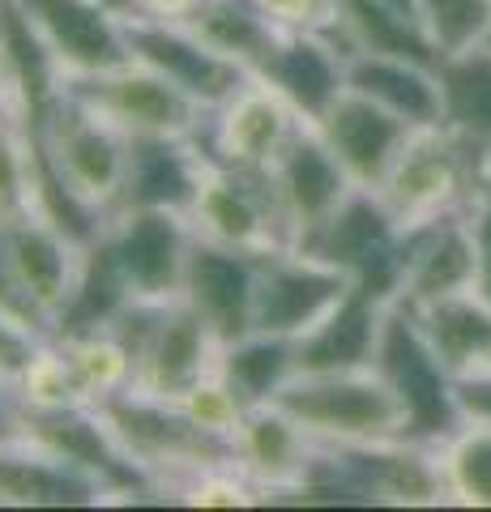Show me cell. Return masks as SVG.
Here are the masks:
<instances>
[{
    "label": "cell",
    "instance_id": "1",
    "mask_svg": "<svg viewBox=\"0 0 491 512\" xmlns=\"http://www.w3.org/2000/svg\"><path fill=\"white\" fill-rule=\"evenodd\" d=\"M483 158L487 150L453 133L449 124L410 128L406 146L376 192L402 227H419L445 214H470L474 201L483 197Z\"/></svg>",
    "mask_w": 491,
    "mask_h": 512
},
{
    "label": "cell",
    "instance_id": "2",
    "mask_svg": "<svg viewBox=\"0 0 491 512\" xmlns=\"http://www.w3.org/2000/svg\"><path fill=\"white\" fill-rule=\"evenodd\" d=\"M94 406H99L103 423L112 427V436L120 440L124 453L158 483V491H176L193 474L235 466V444L227 436H214V431L197 427L171 402L124 389Z\"/></svg>",
    "mask_w": 491,
    "mask_h": 512
},
{
    "label": "cell",
    "instance_id": "3",
    "mask_svg": "<svg viewBox=\"0 0 491 512\" xmlns=\"http://www.w3.org/2000/svg\"><path fill=\"white\" fill-rule=\"evenodd\" d=\"M274 402L325 448L406 440L402 406L376 367H359V372H295Z\"/></svg>",
    "mask_w": 491,
    "mask_h": 512
},
{
    "label": "cell",
    "instance_id": "4",
    "mask_svg": "<svg viewBox=\"0 0 491 512\" xmlns=\"http://www.w3.org/2000/svg\"><path fill=\"white\" fill-rule=\"evenodd\" d=\"M372 367L385 376L393 397H398L406 440L440 448L466 423L462 402H457L453 367L436 355V346L427 342V333L419 329V320L406 303H389Z\"/></svg>",
    "mask_w": 491,
    "mask_h": 512
},
{
    "label": "cell",
    "instance_id": "5",
    "mask_svg": "<svg viewBox=\"0 0 491 512\" xmlns=\"http://www.w3.org/2000/svg\"><path fill=\"white\" fill-rule=\"evenodd\" d=\"M188 227L197 239L252 256L295 248L291 222L282 214L278 188L269 167H231L205 154L197 197L188 205Z\"/></svg>",
    "mask_w": 491,
    "mask_h": 512
},
{
    "label": "cell",
    "instance_id": "6",
    "mask_svg": "<svg viewBox=\"0 0 491 512\" xmlns=\"http://www.w3.org/2000/svg\"><path fill=\"white\" fill-rule=\"evenodd\" d=\"M304 252L342 269L351 286L368 291L380 303H398L406 282V227L376 188H351L342 205L321 222Z\"/></svg>",
    "mask_w": 491,
    "mask_h": 512
},
{
    "label": "cell",
    "instance_id": "7",
    "mask_svg": "<svg viewBox=\"0 0 491 512\" xmlns=\"http://www.w3.org/2000/svg\"><path fill=\"white\" fill-rule=\"evenodd\" d=\"M18 124L39 128L43 146L52 150L69 188L107 222V214H112V205L120 197L124 167H129V137L112 120H103L94 107L73 99L69 90L60 94L56 107L43 120H18Z\"/></svg>",
    "mask_w": 491,
    "mask_h": 512
},
{
    "label": "cell",
    "instance_id": "8",
    "mask_svg": "<svg viewBox=\"0 0 491 512\" xmlns=\"http://www.w3.org/2000/svg\"><path fill=\"white\" fill-rule=\"evenodd\" d=\"M18 440L69 461L107 491V500H146L163 495L158 483L124 453L112 427L103 423L99 406H65V410H18Z\"/></svg>",
    "mask_w": 491,
    "mask_h": 512
},
{
    "label": "cell",
    "instance_id": "9",
    "mask_svg": "<svg viewBox=\"0 0 491 512\" xmlns=\"http://www.w3.org/2000/svg\"><path fill=\"white\" fill-rule=\"evenodd\" d=\"M65 90L94 107L103 120H112L124 137H197L210 116L201 103H193L180 86H171L163 73H154L141 60L77 77Z\"/></svg>",
    "mask_w": 491,
    "mask_h": 512
},
{
    "label": "cell",
    "instance_id": "10",
    "mask_svg": "<svg viewBox=\"0 0 491 512\" xmlns=\"http://www.w3.org/2000/svg\"><path fill=\"white\" fill-rule=\"evenodd\" d=\"M103 239L112 244L133 299H146V303L180 299L188 252H193V227H188V214H176V210H120V214H112L103 222Z\"/></svg>",
    "mask_w": 491,
    "mask_h": 512
},
{
    "label": "cell",
    "instance_id": "11",
    "mask_svg": "<svg viewBox=\"0 0 491 512\" xmlns=\"http://www.w3.org/2000/svg\"><path fill=\"white\" fill-rule=\"evenodd\" d=\"M124 35H129L133 60L150 64L154 73H163L171 86H180L188 99L201 103L205 111L223 107L231 94L248 82L244 64H235L223 52H214V47L201 35H193L184 22L129 13V18H124Z\"/></svg>",
    "mask_w": 491,
    "mask_h": 512
},
{
    "label": "cell",
    "instance_id": "12",
    "mask_svg": "<svg viewBox=\"0 0 491 512\" xmlns=\"http://www.w3.org/2000/svg\"><path fill=\"white\" fill-rule=\"evenodd\" d=\"M351 278L325 265L304 248H278L261 256L257 269V303H252V329L299 338L346 295Z\"/></svg>",
    "mask_w": 491,
    "mask_h": 512
},
{
    "label": "cell",
    "instance_id": "13",
    "mask_svg": "<svg viewBox=\"0 0 491 512\" xmlns=\"http://www.w3.org/2000/svg\"><path fill=\"white\" fill-rule=\"evenodd\" d=\"M308 120L282 99L274 86L248 73V82L231 94L223 107H214L201 124V150L231 167H269L278 150L304 128Z\"/></svg>",
    "mask_w": 491,
    "mask_h": 512
},
{
    "label": "cell",
    "instance_id": "14",
    "mask_svg": "<svg viewBox=\"0 0 491 512\" xmlns=\"http://www.w3.org/2000/svg\"><path fill=\"white\" fill-rule=\"evenodd\" d=\"M18 5L47 43L56 69L65 73V86L133 60L124 18L103 0H18Z\"/></svg>",
    "mask_w": 491,
    "mask_h": 512
},
{
    "label": "cell",
    "instance_id": "15",
    "mask_svg": "<svg viewBox=\"0 0 491 512\" xmlns=\"http://www.w3.org/2000/svg\"><path fill=\"white\" fill-rule=\"evenodd\" d=\"M274 175L282 214L291 222L295 248H304L308 239L321 231V222L342 205V197L355 188V180L338 163V154L325 146V137L312 124H304L299 133L278 150V158L269 163Z\"/></svg>",
    "mask_w": 491,
    "mask_h": 512
},
{
    "label": "cell",
    "instance_id": "16",
    "mask_svg": "<svg viewBox=\"0 0 491 512\" xmlns=\"http://www.w3.org/2000/svg\"><path fill=\"white\" fill-rule=\"evenodd\" d=\"M257 269H261V256L210 244V239L193 235L180 299L214 329L218 342H235V338H244V333H252Z\"/></svg>",
    "mask_w": 491,
    "mask_h": 512
},
{
    "label": "cell",
    "instance_id": "17",
    "mask_svg": "<svg viewBox=\"0 0 491 512\" xmlns=\"http://www.w3.org/2000/svg\"><path fill=\"white\" fill-rule=\"evenodd\" d=\"M334 453L351 470L368 504H393V508L449 504L436 444L380 440V444H346V448H334Z\"/></svg>",
    "mask_w": 491,
    "mask_h": 512
},
{
    "label": "cell",
    "instance_id": "18",
    "mask_svg": "<svg viewBox=\"0 0 491 512\" xmlns=\"http://www.w3.org/2000/svg\"><path fill=\"white\" fill-rule=\"evenodd\" d=\"M218 346L223 342L214 338V329L184 299H171L158 312L150 342L137 359L133 389L146 397H158V402H180L193 384L214 376Z\"/></svg>",
    "mask_w": 491,
    "mask_h": 512
},
{
    "label": "cell",
    "instance_id": "19",
    "mask_svg": "<svg viewBox=\"0 0 491 512\" xmlns=\"http://www.w3.org/2000/svg\"><path fill=\"white\" fill-rule=\"evenodd\" d=\"M252 77L274 86L299 116L316 124L346 90V52L325 30H282Z\"/></svg>",
    "mask_w": 491,
    "mask_h": 512
},
{
    "label": "cell",
    "instance_id": "20",
    "mask_svg": "<svg viewBox=\"0 0 491 512\" xmlns=\"http://www.w3.org/2000/svg\"><path fill=\"white\" fill-rule=\"evenodd\" d=\"M483 256L474 244L470 214H445L419 227H406V282L398 303H432L445 295L474 291Z\"/></svg>",
    "mask_w": 491,
    "mask_h": 512
},
{
    "label": "cell",
    "instance_id": "21",
    "mask_svg": "<svg viewBox=\"0 0 491 512\" xmlns=\"http://www.w3.org/2000/svg\"><path fill=\"white\" fill-rule=\"evenodd\" d=\"M312 128L325 137V146L338 154V163L359 188H376L385 180V171L393 167V158H398V150L410 137L406 120H398L393 111L363 99L355 90H342L338 103Z\"/></svg>",
    "mask_w": 491,
    "mask_h": 512
},
{
    "label": "cell",
    "instance_id": "22",
    "mask_svg": "<svg viewBox=\"0 0 491 512\" xmlns=\"http://www.w3.org/2000/svg\"><path fill=\"white\" fill-rule=\"evenodd\" d=\"M201 163L205 150L197 137H129V167H124V184L112 214L120 210L188 214V205L197 197Z\"/></svg>",
    "mask_w": 491,
    "mask_h": 512
},
{
    "label": "cell",
    "instance_id": "23",
    "mask_svg": "<svg viewBox=\"0 0 491 512\" xmlns=\"http://www.w3.org/2000/svg\"><path fill=\"white\" fill-rule=\"evenodd\" d=\"M231 444H235V466L257 483L261 500H278V495L299 487V478L308 474L316 457V440L278 402L244 410Z\"/></svg>",
    "mask_w": 491,
    "mask_h": 512
},
{
    "label": "cell",
    "instance_id": "24",
    "mask_svg": "<svg viewBox=\"0 0 491 512\" xmlns=\"http://www.w3.org/2000/svg\"><path fill=\"white\" fill-rule=\"evenodd\" d=\"M385 312L389 303L372 299L359 286H346V295L334 308L295 338V367L299 372H359V367H372Z\"/></svg>",
    "mask_w": 491,
    "mask_h": 512
},
{
    "label": "cell",
    "instance_id": "25",
    "mask_svg": "<svg viewBox=\"0 0 491 512\" xmlns=\"http://www.w3.org/2000/svg\"><path fill=\"white\" fill-rule=\"evenodd\" d=\"M0 239H5L13 278H18L26 299L43 312L47 329H52V316L60 312V303H65L73 291L82 244H73L65 231H56L52 222H43L35 214L0 222Z\"/></svg>",
    "mask_w": 491,
    "mask_h": 512
},
{
    "label": "cell",
    "instance_id": "26",
    "mask_svg": "<svg viewBox=\"0 0 491 512\" xmlns=\"http://www.w3.org/2000/svg\"><path fill=\"white\" fill-rule=\"evenodd\" d=\"M107 491L69 461L22 440L0 444V508H94Z\"/></svg>",
    "mask_w": 491,
    "mask_h": 512
},
{
    "label": "cell",
    "instance_id": "27",
    "mask_svg": "<svg viewBox=\"0 0 491 512\" xmlns=\"http://www.w3.org/2000/svg\"><path fill=\"white\" fill-rule=\"evenodd\" d=\"M346 90L393 111L410 128L440 124V77L436 64L389 56V52H355L346 60Z\"/></svg>",
    "mask_w": 491,
    "mask_h": 512
},
{
    "label": "cell",
    "instance_id": "28",
    "mask_svg": "<svg viewBox=\"0 0 491 512\" xmlns=\"http://www.w3.org/2000/svg\"><path fill=\"white\" fill-rule=\"evenodd\" d=\"M129 303H133V291L120 274L112 244H107L99 231V239H90L82 248L69 299L60 303V312L52 316V338L65 342V338H82V333L112 329V320L129 308Z\"/></svg>",
    "mask_w": 491,
    "mask_h": 512
},
{
    "label": "cell",
    "instance_id": "29",
    "mask_svg": "<svg viewBox=\"0 0 491 512\" xmlns=\"http://www.w3.org/2000/svg\"><path fill=\"white\" fill-rule=\"evenodd\" d=\"M406 308L415 312L419 329L436 346V355L453 367V376L491 367V308L479 299V291L445 295L432 303H406Z\"/></svg>",
    "mask_w": 491,
    "mask_h": 512
},
{
    "label": "cell",
    "instance_id": "30",
    "mask_svg": "<svg viewBox=\"0 0 491 512\" xmlns=\"http://www.w3.org/2000/svg\"><path fill=\"white\" fill-rule=\"evenodd\" d=\"M295 372V338H282V333L252 329L244 338L218 346L214 376L235 393V402L244 410L269 406L291 384Z\"/></svg>",
    "mask_w": 491,
    "mask_h": 512
},
{
    "label": "cell",
    "instance_id": "31",
    "mask_svg": "<svg viewBox=\"0 0 491 512\" xmlns=\"http://www.w3.org/2000/svg\"><path fill=\"white\" fill-rule=\"evenodd\" d=\"M0 56H5L9 82H13V103H18V120H43L65 94V73L56 69L47 43L39 30L30 26L18 0L5 5V26H0Z\"/></svg>",
    "mask_w": 491,
    "mask_h": 512
},
{
    "label": "cell",
    "instance_id": "32",
    "mask_svg": "<svg viewBox=\"0 0 491 512\" xmlns=\"http://www.w3.org/2000/svg\"><path fill=\"white\" fill-rule=\"evenodd\" d=\"M440 124L462 133L474 146H491V47H466V52L440 56Z\"/></svg>",
    "mask_w": 491,
    "mask_h": 512
},
{
    "label": "cell",
    "instance_id": "33",
    "mask_svg": "<svg viewBox=\"0 0 491 512\" xmlns=\"http://www.w3.org/2000/svg\"><path fill=\"white\" fill-rule=\"evenodd\" d=\"M184 26L193 30V35H201L214 52L244 64L248 73L257 69V60L282 35L257 0H201V5L184 18Z\"/></svg>",
    "mask_w": 491,
    "mask_h": 512
},
{
    "label": "cell",
    "instance_id": "34",
    "mask_svg": "<svg viewBox=\"0 0 491 512\" xmlns=\"http://www.w3.org/2000/svg\"><path fill=\"white\" fill-rule=\"evenodd\" d=\"M440 470H445L449 504L491 508V423L466 419L440 444Z\"/></svg>",
    "mask_w": 491,
    "mask_h": 512
},
{
    "label": "cell",
    "instance_id": "35",
    "mask_svg": "<svg viewBox=\"0 0 491 512\" xmlns=\"http://www.w3.org/2000/svg\"><path fill=\"white\" fill-rule=\"evenodd\" d=\"M13 397H18V410H65V406H94L82 376L69 359V350L56 338H43V346L35 350V359L22 372V380L13 384Z\"/></svg>",
    "mask_w": 491,
    "mask_h": 512
},
{
    "label": "cell",
    "instance_id": "36",
    "mask_svg": "<svg viewBox=\"0 0 491 512\" xmlns=\"http://www.w3.org/2000/svg\"><path fill=\"white\" fill-rule=\"evenodd\" d=\"M69 350V359L82 376L90 402H103L112 393L133 389V355L112 329H99V333H82V338H65L60 342Z\"/></svg>",
    "mask_w": 491,
    "mask_h": 512
},
{
    "label": "cell",
    "instance_id": "37",
    "mask_svg": "<svg viewBox=\"0 0 491 512\" xmlns=\"http://www.w3.org/2000/svg\"><path fill=\"white\" fill-rule=\"evenodd\" d=\"M419 13L440 56L479 47L491 30V0H419Z\"/></svg>",
    "mask_w": 491,
    "mask_h": 512
},
{
    "label": "cell",
    "instance_id": "38",
    "mask_svg": "<svg viewBox=\"0 0 491 512\" xmlns=\"http://www.w3.org/2000/svg\"><path fill=\"white\" fill-rule=\"evenodd\" d=\"M30 214V158L18 120L0 124V222Z\"/></svg>",
    "mask_w": 491,
    "mask_h": 512
},
{
    "label": "cell",
    "instance_id": "39",
    "mask_svg": "<svg viewBox=\"0 0 491 512\" xmlns=\"http://www.w3.org/2000/svg\"><path fill=\"white\" fill-rule=\"evenodd\" d=\"M171 406H180L197 427L214 431V436H227V440L235 436V427H240V419H244V406L235 402V393L218 376H205L201 384H193V389Z\"/></svg>",
    "mask_w": 491,
    "mask_h": 512
},
{
    "label": "cell",
    "instance_id": "40",
    "mask_svg": "<svg viewBox=\"0 0 491 512\" xmlns=\"http://www.w3.org/2000/svg\"><path fill=\"white\" fill-rule=\"evenodd\" d=\"M43 338H47V333L22 325V320L0 316V380H5L9 389L22 380L30 359H35V350L43 346Z\"/></svg>",
    "mask_w": 491,
    "mask_h": 512
},
{
    "label": "cell",
    "instance_id": "41",
    "mask_svg": "<svg viewBox=\"0 0 491 512\" xmlns=\"http://www.w3.org/2000/svg\"><path fill=\"white\" fill-rule=\"evenodd\" d=\"M278 30H329L334 0H257Z\"/></svg>",
    "mask_w": 491,
    "mask_h": 512
},
{
    "label": "cell",
    "instance_id": "42",
    "mask_svg": "<svg viewBox=\"0 0 491 512\" xmlns=\"http://www.w3.org/2000/svg\"><path fill=\"white\" fill-rule=\"evenodd\" d=\"M0 316H9V320H22V325H30V329H39V333H47V338H52V329H47L43 312H39L35 303L26 299V291L18 286V278H13V265H9L5 239H0Z\"/></svg>",
    "mask_w": 491,
    "mask_h": 512
},
{
    "label": "cell",
    "instance_id": "43",
    "mask_svg": "<svg viewBox=\"0 0 491 512\" xmlns=\"http://www.w3.org/2000/svg\"><path fill=\"white\" fill-rule=\"evenodd\" d=\"M457 402H462L466 419L491 423V367H483V372L457 376Z\"/></svg>",
    "mask_w": 491,
    "mask_h": 512
},
{
    "label": "cell",
    "instance_id": "44",
    "mask_svg": "<svg viewBox=\"0 0 491 512\" xmlns=\"http://www.w3.org/2000/svg\"><path fill=\"white\" fill-rule=\"evenodd\" d=\"M201 0H133V13H146V18H167V22H184Z\"/></svg>",
    "mask_w": 491,
    "mask_h": 512
},
{
    "label": "cell",
    "instance_id": "45",
    "mask_svg": "<svg viewBox=\"0 0 491 512\" xmlns=\"http://www.w3.org/2000/svg\"><path fill=\"white\" fill-rule=\"evenodd\" d=\"M470 231H474V244H479L483 265H491V197H479L470 210Z\"/></svg>",
    "mask_w": 491,
    "mask_h": 512
},
{
    "label": "cell",
    "instance_id": "46",
    "mask_svg": "<svg viewBox=\"0 0 491 512\" xmlns=\"http://www.w3.org/2000/svg\"><path fill=\"white\" fill-rule=\"evenodd\" d=\"M18 440V397L5 380H0V444Z\"/></svg>",
    "mask_w": 491,
    "mask_h": 512
},
{
    "label": "cell",
    "instance_id": "47",
    "mask_svg": "<svg viewBox=\"0 0 491 512\" xmlns=\"http://www.w3.org/2000/svg\"><path fill=\"white\" fill-rule=\"evenodd\" d=\"M18 120V103H13V82H9V69H5V56H0V124Z\"/></svg>",
    "mask_w": 491,
    "mask_h": 512
},
{
    "label": "cell",
    "instance_id": "48",
    "mask_svg": "<svg viewBox=\"0 0 491 512\" xmlns=\"http://www.w3.org/2000/svg\"><path fill=\"white\" fill-rule=\"evenodd\" d=\"M474 291H479V299H483L487 308H491V265H483V274H479V286H474Z\"/></svg>",
    "mask_w": 491,
    "mask_h": 512
},
{
    "label": "cell",
    "instance_id": "49",
    "mask_svg": "<svg viewBox=\"0 0 491 512\" xmlns=\"http://www.w3.org/2000/svg\"><path fill=\"white\" fill-rule=\"evenodd\" d=\"M103 5L112 13H120V18H129V13H133V0H103Z\"/></svg>",
    "mask_w": 491,
    "mask_h": 512
},
{
    "label": "cell",
    "instance_id": "50",
    "mask_svg": "<svg viewBox=\"0 0 491 512\" xmlns=\"http://www.w3.org/2000/svg\"><path fill=\"white\" fill-rule=\"evenodd\" d=\"M483 197H491V146H487V158H483Z\"/></svg>",
    "mask_w": 491,
    "mask_h": 512
},
{
    "label": "cell",
    "instance_id": "51",
    "mask_svg": "<svg viewBox=\"0 0 491 512\" xmlns=\"http://www.w3.org/2000/svg\"><path fill=\"white\" fill-rule=\"evenodd\" d=\"M5 5H9V0H0V26H5Z\"/></svg>",
    "mask_w": 491,
    "mask_h": 512
},
{
    "label": "cell",
    "instance_id": "52",
    "mask_svg": "<svg viewBox=\"0 0 491 512\" xmlns=\"http://www.w3.org/2000/svg\"><path fill=\"white\" fill-rule=\"evenodd\" d=\"M483 43H487V47H491V30H487V39H483Z\"/></svg>",
    "mask_w": 491,
    "mask_h": 512
}]
</instances>
